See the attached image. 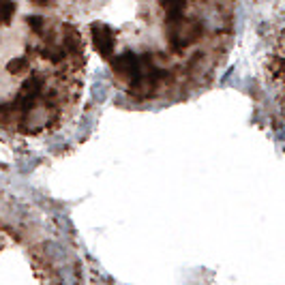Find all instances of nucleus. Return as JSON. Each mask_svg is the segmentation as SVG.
Listing matches in <instances>:
<instances>
[{
    "label": "nucleus",
    "mask_w": 285,
    "mask_h": 285,
    "mask_svg": "<svg viewBox=\"0 0 285 285\" xmlns=\"http://www.w3.org/2000/svg\"><path fill=\"white\" fill-rule=\"evenodd\" d=\"M88 45L137 103H176L228 60L238 0H71Z\"/></svg>",
    "instance_id": "obj_1"
},
{
    "label": "nucleus",
    "mask_w": 285,
    "mask_h": 285,
    "mask_svg": "<svg viewBox=\"0 0 285 285\" xmlns=\"http://www.w3.org/2000/svg\"><path fill=\"white\" fill-rule=\"evenodd\" d=\"M88 39L71 0H0V131L43 135L77 110Z\"/></svg>",
    "instance_id": "obj_2"
},
{
    "label": "nucleus",
    "mask_w": 285,
    "mask_h": 285,
    "mask_svg": "<svg viewBox=\"0 0 285 285\" xmlns=\"http://www.w3.org/2000/svg\"><path fill=\"white\" fill-rule=\"evenodd\" d=\"M264 73L272 101L285 120V28L272 34L264 56Z\"/></svg>",
    "instance_id": "obj_3"
}]
</instances>
